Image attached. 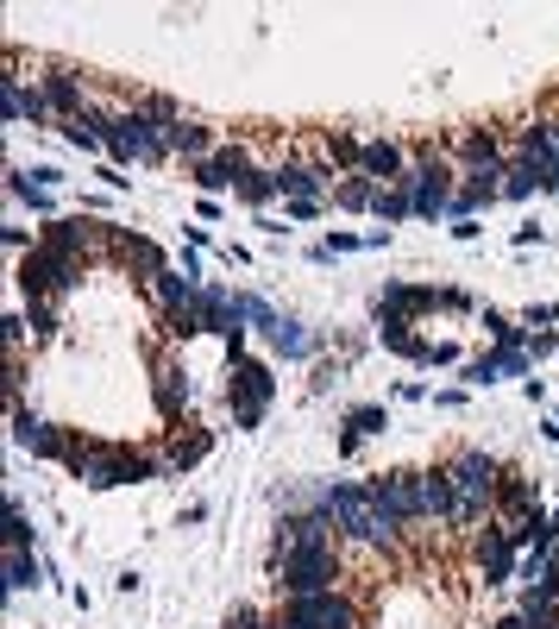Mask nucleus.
Segmentation results:
<instances>
[{
  "mask_svg": "<svg viewBox=\"0 0 559 629\" xmlns=\"http://www.w3.org/2000/svg\"><path fill=\"white\" fill-rule=\"evenodd\" d=\"M25 309H32V334H39V340H58V328H63V321H58V302H25Z\"/></svg>",
  "mask_w": 559,
  "mask_h": 629,
  "instance_id": "37",
  "label": "nucleus"
},
{
  "mask_svg": "<svg viewBox=\"0 0 559 629\" xmlns=\"http://www.w3.org/2000/svg\"><path fill=\"white\" fill-rule=\"evenodd\" d=\"M321 504L333 511L340 535H346V542H359V548H377V554H396V548H403V529H390L384 516H377V504H371V485L333 478L328 492H321Z\"/></svg>",
  "mask_w": 559,
  "mask_h": 629,
  "instance_id": "1",
  "label": "nucleus"
},
{
  "mask_svg": "<svg viewBox=\"0 0 559 629\" xmlns=\"http://www.w3.org/2000/svg\"><path fill=\"white\" fill-rule=\"evenodd\" d=\"M535 189H559V177H553V171H540L535 157H516V164H509V177H503V196L528 202Z\"/></svg>",
  "mask_w": 559,
  "mask_h": 629,
  "instance_id": "24",
  "label": "nucleus"
},
{
  "mask_svg": "<svg viewBox=\"0 0 559 629\" xmlns=\"http://www.w3.org/2000/svg\"><path fill=\"white\" fill-rule=\"evenodd\" d=\"M277 629H283V623H277Z\"/></svg>",
  "mask_w": 559,
  "mask_h": 629,
  "instance_id": "42",
  "label": "nucleus"
},
{
  "mask_svg": "<svg viewBox=\"0 0 559 629\" xmlns=\"http://www.w3.org/2000/svg\"><path fill=\"white\" fill-rule=\"evenodd\" d=\"M133 107H145V114H152V120H157V126H164V133H170L176 120H183V107H176V101H170V95H138V101H133Z\"/></svg>",
  "mask_w": 559,
  "mask_h": 629,
  "instance_id": "36",
  "label": "nucleus"
},
{
  "mask_svg": "<svg viewBox=\"0 0 559 629\" xmlns=\"http://www.w3.org/2000/svg\"><path fill=\"white\" fill-rule=\"evenodd\" d=\"M170 157H183V164H189V171H201V164H208L214 152H220V138L208 133V126H201V120H176L170 133Z\"/></svg>",
  "mask_w": 559,
  "mask_h": 629,
  "instance_id": "20",
  "label": "nucleus"
},
{
  "mask_svg": "<svg viewBox=\"0 0 559 629\" xmlns=\"http://www.w3.org/2000/svg\"><path fill=\"white\" fill-rule=\"evenodd\" d=\"M359 152H365V138H352V133H328V157H333V171H352V177H359Z\"/></svg>",
  "mask_w": 559,
  "mask_h": 629,
  "instance_id": "35",
  "label": "nucleus"
},
{
  "mask_svg": "<svg viewBox=\"0 0 559 629\" xmlns=\"http://www.w3.org/2000/svg\"><path fill=\"white\" fill-rule=\"evenodd\" d=\"M270 396H277V378H270L265 359L227 353V403H232V422H239V429H258V422H265Z\"/></svg>",
  "mask_w": 559,
  "mask_h": 629,
  "instance_id": "6",
  "label": "nucleus"
},
{
  "mask_svg": "<svg viewBox=\"0 0 559 629\" xmlns=\"http://www.w3.org/2000/svg\"><path fill=\"white\" fill-rule=\"evenodd\" d=\"M283 189H277V171H251L246 183H239V202L246 208H265V202H277Z\"/></svg>",
  "mask_w": 559,
  "mask_h": 629,
  "instance_id": "33",
  "label": "nucleus"
},
{
  "mask_svg": "<svg viewBox=\"0 0 559 629\" xmlns=\"http://www.w3.org/2000/svg\"><path fill=\"white\" fill-rule=\"evenodd\" d=\"M535 321H540V328H547V321H559V302H535V309L521 314V328H535Z\"/></svg>",
  "mask_w": 559,
  "mask_h": 629,
  "instance_id": "39",
  "label": "nucleus"
},
{
  "mask_svg": "<svg viewBox=\"0 0 559 629\" xmlns=\"http://www.w3.org/2000/svg\"><path fill=\"white\" fill-rule=\"evenodd\" d=\"M208 447H214L208 429L170 434V447H164V466H170V478H176V472H189V466H201V460H208Z\"/></svg>",
  "mask_w": 559,
  "mask_h": 629,
  "instance_id": "25",
  "label": "nucleus"
},
{
  "mask_svg": "<svg viewBox=\"0 0 559 629\" xmlns=\"http://www.w3.org/2000/svg\"><path fill=\"white\" fill-rule=\"evenodd\" d=\"M265 340H270V347H277L283 359H309V353H314V334L302 328V321H277Z\"/></svg>",
  "mask_w": 559,
  "mask_h": 629,
  "instance_id": "29",
  "label": "nucleus"
},
{
  "mask_svg": "<svg viewBox=\"0 0 559 629\" xmlns=\"http://www.w3.org/2000/svg\"><path fill=\"white\" fill-rule=\"evenodd\" d=\"M152 396H157V415H164V422H176V415L189 410V378L183 372H170V365H164V372H157V384H152Z\"/></svg>",
  "mask_w": 559,
  "mask_h": 629,
  "instance_id": "27",
  "label": "nucleus"
},
{
  "mask_svg": "<svg viewBox=\"0 0 559 629\" xmlns=\"http://www.w3.org/2000/svg\"><path fill=\"white\" fill-rule=\"evenodd\" d=\"M459 511H465V497H459V485H453V472L434 466V472H427V523L459 529Z\"/></svg>",
  "mask_w": 559,
  "mask_h": 629,
  "instance_id": "21",
  "label": "nucleus"
},
{
  "mask_svg": "<svg viewBox=\"0 0 559 629\" xmlns=\"http://www.w3.org/2000/svg\"><path fill=\"white\" fill-rule=\"evenodd\" d=\"M503 177H509V164H478V171H465L459 196H453V215H446V220H478L484 208L503 196Z\"/></svg>",
  "mask_w": 559,
  "mask_h": 629,
  "instance_id": "12",
  "label": "nucleus"
},
{
  "mask_svg": "<svg viewBox=\"0 0 559 629\" xmlns=\"http://www.w3.org/2000/svg\"><path fill=\"white\" fill-rule=\"evenodd\" d=\"M521 157H535L540 171L559 177V120H528L521 126Z\"/></svg>",
  "mask_w": 559,
  "mask_h": 629,
  "instance_id": "23",
  "label": "nucleus"
},
{
  "mask_svg": "<svg viewBox=\"0 0 559 629\" xmlns=\"http://www.w3.org/2000/svg\"><path fill=\"white\" fill-rule=\"evenodd\" d=\"M39 554L32 548H7V591H32L39 586Z\"/></svg>",
  "mask_w": 559,
  "mask_h": 629,
  "instance_id": "30",
  "label": "nucleus"
},
{
  "mask_svg": "<svg viewBox=\"0 0 559 629\" xmlns=\"http://www.w3.org/2000/svg\"><path fill=\"white\" fill-rule=\"evenodd\" d=\"M359 177L377 183V189L403 183L408 177V152L396 145V138H365V152H359Z\"/></svg>",
  "mask_w": 559,
  "mask_h": 629,
  "instance_id": "16",
  "label": "nucleus"
},
{
  "mask_svg": "<svg viewBox=\"0 0 559 629\" xmlns=\"http://www.w3.org/2000/svg\"><path fill=\"white\" fill-rule=\"evenodd\" d=\"M384 429H390V410H384V403H359V410H346V434H352V441L384 434Z\"/></svg>",
  "mask_w": 559,
  "mask_h": 629,
  "instance_id": "31",
  "label": "nucleus"
},
{
  "mask_svg": "<svg viewBox=\"0 0 559 629\" xmlns=\"http://www.w3.org/2000/svg\"><path fill=\"white\" fill-rule=\"evenodd\" d=\"M484 328H490V340H497V347H521V328H516V321H509V314L484 309Z\"/></svg>",
  "mask_w": 559,
  "mask_h": 629,
  "instance_id": "38",
  "label": "nucleus"
},
{
  "mask_svg": "<svg viewBox=\"0 0 559 629\" xmlns=\"http://www.w3.org/2000/svg\"><path fill=\"white\" fill-rule=\"evenodd\" d=\"M13 441H20L32 460H63V447H70V429H51V422H39L25 403H13Z\"/></svg>",
  "mask_w": 559,
  "mask_h": 629,
  "instance_id": "15",
  "label": "nucleus"
},
{
  "mask_svg": "<svg viewBox=\"0 0 559 629\" xmlns=\"http://www.w3.org/2000/svg\"><path fill=\"white\" fill-rule=\"evenodd\" d=\"M408 183H415V215H422V220H446V215H453L459 183H453V171L441 164L434 145H422V157L408 164Z\"/></svg>",
  "mask_w": 559,
  "mask_h": 629,
  "instance_id": "8",
  "label": "nucleus"
},
{
  "mask_svg": "<svg viewBox=\"0 0 559 629\" xmlns=\"http://www.w3.org/2000/svg\"><path fill=\"white\" fill-rule=\"evenodd\" d=\"M346 579V560L333 542H309V548L277 554V591L283 598H309V591H340Z\"/></svg>",
  "mask_w": 559,
  "mask_h": 629,
  "instance_id": "2",
  "label": "nucleus"
},
{
  "mask_svg": "<svg viewBox=\"0 0 559 629\" xmlns=\"http://www.w3.org/2000/svg\"><path fill=\"white\" fill-rule=\"evenodd\" d=\"M459 157H465V171H478V164H503V138L490 133V126H465V133H459Z\"/></svg>",
  "mask_w": 559,
  "mask_h": 629,
  "instance_id": "28",
  "label": "nucleus"
},
{
  "mask_svg": "<svg viewBox=\"0 0 559 629\" xmlns=\"http://www.w3.org/2000/svg\"><path fill=\"white\" fill-rule=\"evenodd\" d=\"M39 246H58V252L89 258V265H95L101 252H114V220H95V215H63V220H51V227L39 234Z\"/></svg>",
  "mask_w": 559,
  "mask_h": 629,
  "instance_id": "9",
  "label": "nucleus"
},
{
  "mask_svg": "<svg viewBox=\"0 0 559 629\" xmlns=\"http://www.w3.org/2000/svg\"><path fill=\"white\" fill-rule=\"evenodd\" d=\"M283 629H359V605L346 591H309V598H283Z\"/></svg>",
  "mask_w": 559,
  "mask_h": 629,
  "instance_id": "7",
  "label": "nucleus"
},
{
  "mask_svg": "<svg viewBox=\"0 0 559 629\" xmlns=\"http://www.w3.org/2000/svg\"><path fill=\"white\" fill-rule=\"evenodd\" d=\"M82 271H89V258H70L58 246H32L20 258V296L25 302H63L82 283Z\"/></svg>",
  "mask_w": 559,
  "mask_h": 629,
  "instance_id": "3",
  "label": "nucleus"
},
{
  "mask_svg": "<svg viewBox=\"0 0 559 629\" xmlns=\"http://www.w3.org/2000/svg\"><path fill=\"white\" fill-rule=\"evenodd\" d=\"M472 560H478L484 586H509L516 579V542H509V529L503 523H490V529H478V542H472Z\"/></svg>",
  "mask_w": 559,
  "mask_h": 629,
  "instance_id": "13",
  "label": "nucleus"
},
{
  "mask_svg": "<svg viewBox=\"0 0 559 629\" xmlns=\"http://www.w3.org/2000/svg\"><path fill=\"white\" fill-rule=\"evenodd\" d=\"M309 542H340V523H333V511L314 497V511H290L277 516V554L290 548H309Z\"/></svg>",
  "mask_w": 559,
  "mask_h": 629,
  "instance_id": "11",
  "label": "nucleus"
},
{
  "mask_svg": "<svg viewBox=\"0 0 559 629\" xmlns=\"http://www.w3.org/2000/svg\"><path fill=\"white\" fill-rule=\"evenodd\" d=\"M371 202H377V183H365V177L333 183V208H371Z\"/></svg>",
  "mask_w": 559,
  "mask_h": 629,
  "instance_id": "32",
  "label": "nucleus"
},
{
  "mask_svg": "<svg viewBox=\"0 0 559 629\" xmlns=\"http://www.w3.org/2000/svg\"><path fill=\"white\" fill-rule=\"evenodd\" d=\"M114 258L126 265V271H138L145 283H157V277L170 271L164 246H152V239H145V234H133V227H114Z\"/></svg>",
  "mask_w": 559,
  "mask_h": 629,
  "instance_id": "17",
  "label": "nucleus"
},
{
  "mask_svg": "<svg viewBox=\"0 0 559 629\" xmlns=\"http://www.w3.org/2000/svg\"><path fill=\"white\" fill-rule=\"evenodd\" d=\"M446 472H453V485H459L472 504H484V511L497 516V485H503V460H490V453H453L446 460Z\"/></svg>",
  "mask_w": 559,
  "mask_h": 629,
  "instance_id": "10",
  "label": "nucleus"
},
{
  "mask_svg": "<svg viewBox=\"0 0 559 629\" xmlns=\"http://www.w3.org/2000/svg\"><path fill=\"white\" fill-rule=\"evenodd\" d=\"M246 177H251L246 145H220V152H214L201 171H195V183H201L208 196H220V189H232V196H239V183H246Z\"/></svg>",
  "mask_w": 559,
  "mask_h": 629,
  "instance_id": "18",
  "label": "nucleus"
},
{
  "mask_svg": "<svg viewBox=\"0 0 559 629\" xmlns=\"http://www.w3.org/2000/svg\"><path fill=\"white\" fill-rule=\"evenodd\" d=\"M365 485H371V504H377V516H384L390 529L427 523V472H377Z\"/></svg>",
  "mask_w": 559,
  "mask_h": 629,
  "instance_id": "5",
  "label": "nucleus"
},
{
  "mask_svg": "<svg viewBox=\"0 0 559 629\" xmlns=\"http://www.w3.org/2000/svg\"><path fill=\"white\" fill-rule=\"evenodd\" d=\"M7 189H13V196L32 208V215H51V189H39V183L25 177V171H7Z\"/></svg>",
  "mask_w": 559,
  "mask_h": 629,
  "instance_id": "34",
  "label": "nucleus"
},
{
  "mask_svg": "<svg viewBox=\"0 0 559 629\" xmlns=\"http://www.w3.org/2000/svg\"><path fill=\"white\" fill-rule=\"evenodd\" d=\"M497 629H535V623H528V617H521V610H516V617H503Z\"/></svg>",
  "mask_w": 559,
  "mask_h": 629,
  "instance_id": "41",
  "label": "nucleus"
},
{
  "mask_svg": "<svg viewBox=\"0 0 559 629\" xmlns=\"http://www.w3.org/2000/svg\"><path fill=\"white\" fill-rule=\"evenodd\" d=\"M107 152H114L120 164H164V157H170V138H164V126H157L145 107H114V114H107Z\"/></svg>",
  "mask_w": 559,
  "mask_h": 629,
  "instance_id": "4",
  "label": "nucleus"
},
{
  "mask_svg": "<svg viewBox=\"0 0 559 629\" xmlns=\"http://www.w3.org/2000/svg\"><path fill=\"white\" fill-rule=\"evenodd\" d=\"M427 309H446V290H422V283H390L377 296V321H408L415 328V314Z\"/></svg>",
  "mask_w": 559,
  "mask_h": 629,
  "instance_id": "14",
  "label": "nucleus"
},
{
  "mask_svg": "<svg viewBox=\"0 0 559 629\" xmlns=\"http://www.w3.org/2000/svg\"><path fill=\"white\" fill-rule=\"evenodd\" d=\"M227 629H277V623H265L258 610H232V617H227Z\"/></svg>",
  "mask_w": 559,
  "mask_h": 629,
  "instance_id": "40",
  "label": "nucleus"
},
{
  "mask_svg": "<svg viewBox=\"0 0 559 629\" xmlns=\"http://www.w3.org/2000/svg\"><path fill=\"white\" fill-rule=\"evenodd\" d=\"M540 511V492L528 485V472L503 466V485H497V523H516V516H535Z\"/></svg>",
  "mask_w": 559,
  "mask_h": 629,
  "instance_id": "22",
  "label": "nucleus"
},
{
  "mask_svg": "<svg viewBox=\"0 0 559 629\" xmlns=\"http://www.w3.org/2000/svg\"><path fill=\"white\" fill-rule=\"evenodd\" d=\"M371 215H377V227H396V220L415 215V183H390V189H377V202H371Z\"/></svg>",
  "mask_w": 559,
  "mask_h": 629,
  "instance_id": "26",
  "label": "nucleus"
},
{
  "mask_svg": "<svg viewBox=\"0 0 559 629\" xmlns=\"http://www.w3.org/2000/svg\"><path fill=\"white\" fill-rule=\"evenodd\" d=\"M521 372H528V353H521V347H497V353L465 359V365H459L465 391H484V384H497V378H521Z\"/></svg>",
  "mask_w": 559,
  "mask_h": 629,
  "instance_id": "19",
  "label": "nucleus"
}]
</instances>
